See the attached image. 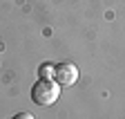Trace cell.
I'll list each match as a JSON object with an SVG mask.
<instances>
[{
    "instance_id": "1",
    "label": "cell",
    "mask_w": 125,
    "mask_h": 119,
    "mask_svg": "<svg viewBox=\"0 0 125 119\" xmlns=\"http://www.w3.org/2000/svg\"><path fill=\"white\" fill-rule=\"evenodd\" d=\"M58 97H60V85L54 79H40L31 88V101H34L36 106L49 108V106H54L58 101Z\"/></svg>"
},
{
    "instance_id": "2",
    "label": "cell",
    "mask_w": 125,
    "mask_h": 119,
    "mask_svg": "<svg viewBox=\"0 0 125 119\" xmlns=\"http://www.w3.org/2000/svg\"><path fill=\"white\" fill-rule=\"evenodd\" d=\"M54 81L58 85H74L78 81V67L74 63H58V65H54Z\"/></svg>"
},
{
    "instance_id": "3",
    "label": "cell",
    "mask_w": 125,
    "mask_h": 119,
    "mask_svg": "<svg viewBox=\"0 0 125 119\" xmlns=\"http://www.w3.org/2000/svg\"><path fill=\"white\" fill-rule=\"evenodd\" d=\"M40 79H54V65H42L40 67Z\"/></svg>"
},
{
    "instance_id": "4",
    "label": "cell",
    "mask_w": 125,
    "mask_h": 119,
    "mask_svg": "<svg viewBox=\"0 0 125 119\" xmlns=\"http://www.w3.org/2000/svg\"><path fill=\"white\" fill-rule=\"evenodd\" d=\"M13 119H36L31 112H18V115H13Z\"/></svg>"
}]
</instances>
